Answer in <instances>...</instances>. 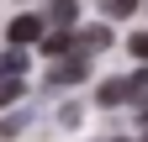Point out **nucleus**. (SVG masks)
<instances>
[{
    "mask_svg": "<svg viewBox=\"0 0 148 142\" xmlns=\"http://www.w3.org/2000/svg\"><path fill=\"white\" fill-rule=\"evenodd\" d=\"M74 21H79V5H74V0H48L42 26H74Z\"/></svg>",
    "mask_w": 148,
    "mask_h": 142,
    "instance_id": "f257e3e1",
    "label": "nucleus"
},
{
    "mask_svg": "<svg viewBox=\"0 0 148 142\" xmlns=\"http://www.w3.org/2000/svg\"><path fill=\"white\" fill-rule=\"evenodd\" d=\"M90 74V68H85V58H79V53H74V58H64L58 68H48V84H79Z\"/></svg>",
    "mask_w": 148,
    "mask_h": 142,
    "instance_id": "f03ea898",
    "label": "nucleus"
},
{
    "mask_svg": "<svg viewBox=\"0 0 148 142\" xmlns=\"http://www.w3.org/2000/svg\"><path fill=\"white\" fill-rule=\"evenodd\" d=\"M5 37L11 42H37L42 37V16H16V21L5 26Z\"/></svg>",
    "mask_w": 148,
    "mask_h": 142,
    "instance_id": "7ed1b4c3",
    "label": "nucleus"
},
{
    "mask_svg": "<svg viewBox=\"0 0 148 142\" xmlns=\"http://www.w3.org/2000/svg\"><path fill=\"white\" fill-rule=\"evenodd\" d=\"M101 47H111V32L106 26H90V32L74 37V53H79V58H90V53H101Z\"/></svg>",
    "mask_w": 148,
    "mask_h": 142,
    "instance_id": "20e7f679",
    "label": "nucleus"
},
{
    "mask_svg": "<svg viewBox=\"0 0 148 142\" xmlns=\"http://www.w3.org/2000/svg\"><path fill=\"white\" fill-rule=\"evenodd\" d=\"M21 68H27V42H11L0 53V74H21Z\"/></svg>",
    "mask_w": 148,
    "mask_h": 142,
    "instance_id": "39448f33",
    "label": "nucleus"
},
{
    "mask_svg": "<svg viewBox=\"0 0 148 142\" xmlns=\"http://www.w3.org/2000/svg\"><path fill=\"white\" fill-rule=\"evenodd\" d=\"M127 100H132V111H138V105H148V68L127 74Z\"/></svg>",
    "mask_w": 148,
    "mask_h": 142,
    "instance_id": "423d86ee",
    "label": "nucleus"
},
{
    "mask_svg": "<svg viewBox=\"0 0 148 142\" xmlns=\"http://www.w3.org/2000/svg\"><path fill=\"white\" fill-rule=\"evenodd\" d=\"M95 5H101V16H111V21H127L143 0H95Z\"/></svg>",
    "mask_w": 148,
    "mask_h": 142,
    "instance_id": "0eeeda50",
    "label": "nucleus"
},
{
    "mask_svg": "<svg viewBox=\"0 0 148 142\" xmlns=\"http://www.w3.org/2000/svg\"><path fill=\"white\" fill-rule=\"evenodd\" d=\"M95 100H101V105H122V100H127V79H106L101 90H95Z\"/></svg>",
    "mask_w": 148,
    "mask_h": 142,
    "instance_id": "6e6552de",
    "label": "nucleus"
},
{
    "mask_svg": "<svg viewBox=\"0 0 148 142\" xmlns=\"http://www.w3.org/2000/svg\"><path fill=\"white\" fill-rule=\"evenodd\" d=\"M21 100V74H0V105Z\"/></svg>",
    "mask_w": 148,
    "mask_h": 142,
    "instance_id": "1a4fd4ad",
    "label": "nucleus"
},
{
    "mask_svg": "<svg viewBox=\"0 0 148 142\" xmlns=\"http://www.w3.org/2000/svg\"><path fill=\"white\" fill-rule=\"evenodd\" d=\"M127 53H132V58H143V63H148V32H132V37H127Z\"/></svg>",
    "mask_w": 148,
    "mask_h": 142,
    "instance_id": "9d476101",
    "label": "nucleus"
}]
</instances>
